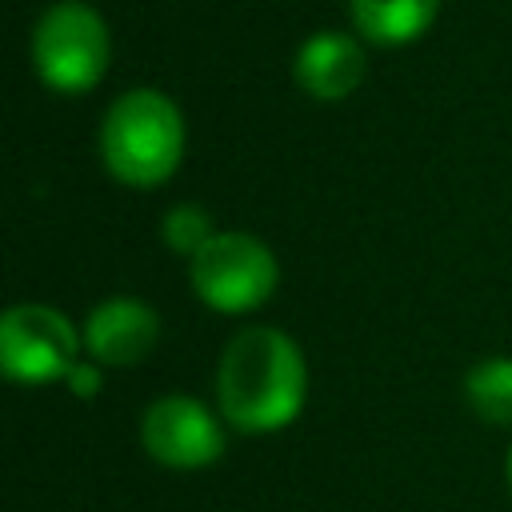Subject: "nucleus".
<instances>
[{"mask_svg": "<svg viewBox=\"0 0 512 512\" xmlns=\"http://www.w3.org/2000/svg\"><path fill=\"white\" fill-rule=\"evenodd\" d=\"M80 340H84V352L92 356V364L128 368V364H140L156 348L160 316L140 296H108L88 312Z\"/></svg>", "mask_w": 512, "mask_h": 512, "instance_id": "nucleus-7", "label": "nucleus"}, {"mask_svg": "<svg viewBox=\"0 0 512 512\" xmlns=\"http://www.w3.org/2000/svg\"><path fill=\"white\" fill-rule=\"evenodd\" d=\"M364 48L344 32H316L296 52V84L316 100H344L364 80Z\"/></svg>", "mask_w": 512, "mask_h": 512, "instance_id": "nucleus-8", "label": "nucleus"}, {"mask_svg": "<svg viewBox=\"0 0 512 512\" xmlns=\"http://www.w3.org/2000/svg\"><path fill=\"white\" fill-rule=\"evenodd\" d=\"M68 384H72L76 396H92V392H100V368L96 364H76V372L68 376Z\"/></svg>", "mask_w": 512, "mask_h": 512, "instance_id": "nucleus-12", "label": "nucleus"}, {"mask_svg": "<svg viewBox=\"0 0 512 512\" xmlns=\"http://www.w3.org/2000/svg\"><path fill=\"white\" fill-rule=\"evenodd\" d=\"M508 488H512V448H508Z\"/></svg>", "mask_w": 512, "mask_h": 512, "instance_id": "nucleus-13", "label": "nucleus"}, {"mask_svg": "<svg viewBox=\"0 0 512 512\" xmlns=\"http://www.w3.org/2000/svg\"><path fill=\"white\" fill-rule=\"evenodd\" d=\"M100 156L120 184H164L184 160L180 108L156 88H132L116 96L100 124Z\"/></svg>", "mask_w": 512, "mask_h": 512, "instance_id": "nucleus-2", "label": "nucleus"}, {"mask_svg": "<svg viewBox=\"0 0 512 512\" xmlns=\"http://www.w3.org/2000/svg\"><path fill=\"white\" fill-rule=\"evenodd\" d=\"M308 368L296 340L280 328H240L216 368V404L236 432L264 436L292 424L304 408Z\"/></svg>", "mask_w": 512, "mask_h": 512, "instance_id": "nucleus-1", "label": "nucleus"}, {"mask_svg": "<svg viewBox=\"0 0 512 512\" xmlns=\"http://www.w3.org/2000/svg\"><path fill=\"white\" fill-rule=\"evenodd\" d=\"M160 236H164V244L172 248V252H180V256H196L212 236H216V228H212V216L200 208V204H176L164 220H160Z\"/></svg>", "mask_w": 512, "mask_h": 512, "instance_id": "nucleus-11", "label": "nucleus"}, {"mask_svg": "<svg viewBox=\"0 0 512 512\" xmlns=\"http://www.w3.org/2000/svg\"><path fill=\"white\" fill-rule=\"evenodd\" d=\"M80 348V332L52 304H12L0 316V368L16 384L68 380Z\"/></svg>", "mask_w": 512, "mask_h": 512, "instance_id": "nucleus-5", "label": "nucleus"}, {"mask_svg": "<svg viewBox=\"0 0 512 512\" xmlns=\"http://www.w3.org/2000/svg\"><path fill=\"white\" fill-rule=\"evenodd\" d=\"M192 288L196 296L224 316H240L260 308L276 292V256L252 232H216L192 256Z\"/></svg>", "mask_w": 512, "mask_h": 512, "instance_id": "nucleus-4", "label": "nucleus"}, {"mask_svg": "<svg viewBox=\"0 0 512 512\" xmlns=\"http://www.w3.org/2000/svg\"><path fill=\"white\" fill-rule=\"evenodd\" d=\"M348 8H352L356 32L368 44L400 48L420 40L432 28L440 0H348Z\"/></svg>", "mask_w": 512, "mask_h": 512, "instance_id": "nucleus-9", "label": "nucleus"}, {"mask_svg": "<svg viewBox=\"0 0 512 512\" xmlns=\"http://www.w3.org/2000/svg\"><path fill=\"white\" fill-rule=\"evenodd\" d=\"M468 408L488 424H512V356H492L464 376Z\"/></svg>", "mask_w": 512, "mask_h": 512, "instance_id": "nucleus-10", "label": "nucleus"}, {"mask_svg": "<svg viewBox=\"0 0 512 512\" xmlns=\"http://www.w3.org/2000/svg\"><path fill=\"white\" fill-rule=\"evenodd\" d=\"M140 440L144 452L176 472H192V468H208L220 460L224 452V428L220 420L192 396H160L140 424Z\"/></svg>", "mask_w": 512, "mask_h": 512, "instance_id": "nucleus-6", "label": "nucleus"}, {"mask_svg": "<svg viewBox=\"0 0 512 512\" xmlns=\"http://www.w3.org/2000/svg\"><path fill=\"white\" fill-rule=\"evenodd\" d=\"M32 68L52 92L64 96L96 88L108 68L104 16L84 0L48 4L32 28Z\"/></svg>", "mask_w": 512, "mask_h": 512, "instance_id": "nucleus-3", "label": "nucleus"}]
</instances>
